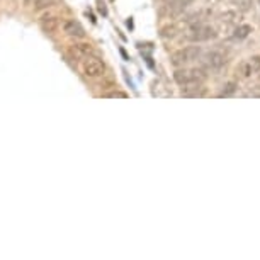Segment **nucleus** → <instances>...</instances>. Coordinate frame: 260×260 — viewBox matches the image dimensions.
Listing matches in <instances>:
<instances>
[{
	"label": "nucleus",
	"instance_id": "0eeeda50",
	"mask_svg": "<svg viewBox=\"0 0 260 260\" xmlns=\"http://www.w3.org/2000/svg\"><path fill=\"white\" fill-rule=\"evenodd\" d=\"M63 31L72 38H85V29H83L82 24L77 21H67L63 24Z\"/></svg>",
	"mask_w": 260,
	"mask_h": 260
},
{
	"label": "nucleus",
	"instance_id": "ddd939ff",
	"mask_svg": "<svg viewBox=\"0 0 260 260\" xmlns=\"http://www.w3.org/2000/svg\"><path fill=\"white\" fill-rule=\"evenodd\" d=\"M245 95L247 97H260V80L253 82L252 85L248 87V90L245 92Z\"/></svg>",
	"mask_w": 260,
	"mask_h": 260
},
{
	"label": "nucleus",
	"instance_id": "a211bd4d",
	"mask_svg": "<svg viewBox=\"0 0 260 260\" xmlns=\"http://www.w3.org/2000/svg\"><path fill=\"white\" fill-rule=\"evenodd\" d=\"M258 6H260V0H258Z\"/></svg>",
	"mask_w": 260,
	"mask_h": 260
},
{
	"label": "nucleus",
	"instance_id": "7ed1b4c3",
	"mask_svg": "<svg viewBox=\"0 0 260 260\" xmlns=\"http://www.w3.org/2000/svg\"><path fill=\"white\" fill-rule=\"evenodd\" d=\"M201 55H203V50H201L199 46H187V48H182V50L175 51L174 55L170 56V63L175 68L187 67L190 63L198 61Z\"/></svg>",
	"mask_w": 260,
	"mask_h": 260
},
{
	"label": "nucleus",
	"instance_id": "423d86ee",
	"mask_svg": "<svg viewBox=\"0 0 260 260\" xmlns=\"http://www.w3.org/2000/svg\"><path fill=\"white\" fill-rule=\"evenodd\" d=\"M82 70L83 73H85L87 77H101L102 73H104L106 70V67H104V63H102L99 58H95V56H87L85 60H83L82 63Z\"/></svg>",
	"mask_w": 260,
	"mask_h": 260
},
{
	"label": "nucleus",
	"instance_id": "2eb2a0df",
	"mask_svg": "<svg viewBox=\"0 0 260 260\" xmlns=\"http://www.w3.org/2000/svg\"><path fill=\"white\" fill-rule=\"evenodd\" d=\"M58 0H36V4H34V9L36 11H41V9H48L51 7L53 4H56Z\"/></svg>",
	"mask_w": 260,
	"mask_h": 260
},
{
	"label": "nucleus",
	"instance_id": "f8f14e48",
	"mask_svg": "<svg viewBox=\"0 0 260 260\" xmlns=\"http://www.w3.org/2000/svg\"><path fill=\"white\" fill-rule=\"evenodd\" d=\"M237 89H238V83L237 82H226L223 85L221 92H219V97H230V95H233L235 92H237Z\"/></svg>",
	"mask_w": 260,
	"mask_h": 260
},
{
	"label": "nucleus",
	"instance_id": "9b49d317",
	"mask_svg": "<svg viewBox=\"0 0 260 260\" xmlns=\"http://www.w3.org/2000/svg\"><path fill=\"white\" fill-rule=\"evenodd\" d=\"M190 2H192V0H172V2L169 4V9L174 14H180Z\"/></svg>",
	"mask_w": 260,
	"mask_h": 260
},
{
	"label": "nucleus",
	"instance_id": "20e7f679",
	"mask_svg": "<svg viewBox=\"0 0 260 260\" xmlns=\"http://www.w3.org/2000/svg\"><path fill=\"white\" fill-rule=\"evenodd\" d=\"M201 60V68H204L206 72H219L221 68L226 65V55L219 50L208 51L204 55L199 56Z\"/></svg>",
	"mask_w": 260,
	"mask_h": 260
},
{
	"label": "nucleus",
	"instance_id": "f03ea898",
	"mask_svg": "<svg viewBox=\"0 0 260 260\" xmlns=\"http://www.w3.org/2000/svg\"><path fill=\"white\" fill-rule=\"evenodd\" d=\"M218 38V29L206 22H196L184 29V39L189 43H204Z\"/></svg>",
	"mask_w": 260,
	"mask_h": 260
},
{
	"label": "nucleus",
	"instance_id": "f257e3e1",
	"mask_svg": "<svg viewBox=\"0 0 260 260\" xmlns=\"http://www.w3.org/2000/svg\"><path fill=\"white\" fill-rule=\"evenodd\" d=\"M206 78H208V73H206L204 68H185L180 67L174 72V80L177 85H180L182 89L185 87H192V85H199V83H204Z\"/></svg>",
	"mask_w": 260,
	"mask_h": 260
},
{
	"label": "nucleus",
	"instance_id": "39448f33",
	"mask_svg": "<svg viewBox=\"0 0 260 260\" xmlns=\"http://www.w3.org/2000/svg\"><path fill=\"white\" fill-rule=\"evenodd\" d=\"M258 72H260V55L247 58V60H243L237 68L238 78H250Z\"/></svg>",
	"mask_w": 260,
	"mask_h": 260
},
{
	"label": "nucleus",
	"instance_id": "4468645a",
	"mask_svg": "<svg viewBox=\"0 0 260 260\" xmlns=\"http://www.w3.org/2000/svg\"><path fill=\"white\" fill-rule=\"evenodd\" d=\"M233 2V6H237L238 7V11H248L250 7H252V0H232Z\"/></svg>",
	"mask_w": 260,
	"mask_h": 260
},
{
	"label": "nucleus",
	"instance_id": "9d476101",
	"mask_svg": "<svg viewBox=\"0 0 260 260\" xmlns=\"http://www.w3.org/2000/svg\"><path fill=\"white\" fill-rule=\"evenodd\" d=\"M41 27L46 32H55L58 27V19L55 16H45L41 17Z\"/></svg>",
	"mask_w": 260,
	"mask_h": 260
},
{
	"label": "nucleus",
	"instance_id": "6e6552de",
	"mask_svg": "<svg viewBox=\"0 0 260 260\" xmlns=\"http://www.w3.org/2000/svg\"><path fill=\"white\" fill-rule=\"evenodd\" d=\"M219 21H221V24H224V26L235 27L242 21V14L237 11H224L221 16H219Z\"/></svg>",
	"mask_w": 260,
	"mask_h": 260
},
{
	"label": "nucleus",
	"instance_id": "dca6fc26",
	"mask_svg": "<svg viewBox=\"0 0 260 260\" xmlns=\"http://www.w3.org/2000/svg\"><path fill=\"white\" fill-rule=\"evenodd\" d=\"M78 51L83 53V55H90V53H94V50L90 48V45H78Z\"/></svg>",
	"mask_w": 260,
	"mask_h": 260
},
{
	"label": "nucleus",
	"instance_id": "6ab92c4d",
	"mask_svg": "<svg viewBox=\"0 0 260 260\" xmlns=\"http://www.w3.org/2000/svg\"><path fill=\"white\" fill-rule=\"evenodd\" d=\"M27 2H29V0H27Z\"/></svg>",
	"mask_w": 260,
	"mask_h": 260
},
{
	"label": "nucleus",
	"instance_id": "f3484780",
	"mask_svg": "<svg viewBox=\"0 0 260 260\" xmlns=\"http://www.w3.org/2000/svg\"><path fill=\"white\" fill-rule=\"evenodd\" d=\"M208 2H211V4H214V2H218V0H208Z\"/></svg>",
	"mask_w": 260,
	"mask_h": 260
},
{
	"label": "nucleus",
	"instance_id": "1a4fd4ad",
	"mask_svg": "<svg viewBox=\"0 0 260 260\" xmlns=\"http://www.w3.org/2000/svg\"><path fill=\"white\" fill-rule=\"evenodd\" d=\"M250 32H252V26H248V24H238V26L233 27L232 39L233 41H242V39L250 36Z\"/></svg>",
	"mask_w": 260,
	"mask_h": 260
}]
</instances>
